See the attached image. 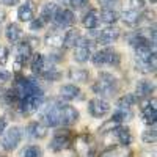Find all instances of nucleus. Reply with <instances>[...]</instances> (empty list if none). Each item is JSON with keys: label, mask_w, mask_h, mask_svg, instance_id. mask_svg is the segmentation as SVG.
Instances as JSON below:
<instances>
[{"label": "nucleus", "mask_w": 157, "mask_h": 157, "mask_svg": "<svg viewBox=\"0 0 157 157\" xmlns=\"http://www.w3.org/2000/svg\"><path fill=\"white\" fill-rule=\"evenodd\" d=\"M41 77L44 78V80H47V82H55V80H58L61 75H60V72L55 68H50V69H44L41 72Z\"/></svg>", "instance_id": "33"}, {"label": "nucleus", "mask_w": 157, "mask_h": 157, "mask_svg": "<svg viewBox=\"0 0 157 157\" xmlns=\"http://www.w3.org/2000/svg\"><path fill=\"white\" fill-rule=\"evenodd\" d=\"M57 115H58V126L69 127L77 123L78 120V112L69 104L57 102Z\"/></svg>", "instance_id": "5"}, {"label": "nucleus", "mask_w": 157, "mask_h": 157, "mask_svg": "<svg viewBox=\"0 0 157 157\" xmlns=\"http://www.w3.org/2000/svg\"><path fill=\"white\" fill-rule=\"evenodd\" d=\"M80 32H78L77 29H69L66 32V35L63 36V47L64 49H71L77 44V41L80 39Z\"/></svg>", "instance_id": "25"}, {"label": "nucleus", "mask_w": 157, "mask_h": 157, "mask_svg": "<svg viewBox=\"0 0 157 157\" xmlns=\"http://www.w3.org/2000/svg\"><path fill=\"white\" fill-rule=\"evenodd\" d=\"M21 157H43V149L38 145H30L21 151Z\"/></svg>", "instance_id": "31"}, {"label": "nucleus", "mask_w": 157, "mask_h": 157, "mask_svg": "<svg viewBox=\"0 0 157 157\" xmlns=\"http://www.w3.org/2000/svg\"><path fill=\"white\" fill-rule=\"evenodd\" d=\"M10 78H11V72H8L3 68H0V82H8Z\"/></svg>", "instance_id": "39"}, {"label": "nucleus", "mask_w": 157, "mask_h": 157, "mask_svg": "<svg viewBox=\"0 0 157 157\" xmlns=\"http://www.w3.org/2000/svg\"><path fill=\"white\" fill-rule=\"evenodd\" d=\"M99 11L98 10H90L88 13H85V16L82 19V24H83V27L88 29V30H94L98 25H99Z\"/></svg>", "instance_id": "21"}, {"label": "nucleus", "mask_w": 157, "mask_h": 157, "mask_svg": "<svg viewBox=\"0 0 157 157\" xmlns=\"http://www.w3.org/2000/svg\"><path fill=\"white\" fill-rule=\"evenodd\" d=\"M5 36L11 44H17L22 38V29L19 27L17 24H8L6 25V30H5Z\"/></svg>", "instance_id": "22"}, {"label": "nucleus", "mask_w": 157, "mask_h": 157, "mask_svg": "<svg viewBox=\"0 0 157 157\" xmlns=\"http://www.w3.org/2000/svg\"><path fill=\"white\" fill-rule=\"evenodd\" d=\"M8 61V49L0 46V68H3Z\"/></svg>", "instance_id": "36"}, {"label": "nucleus", "mask_w": 157, "mask_h": 157, "mask_svg": "<svg viewBox=\"0 0 157 157\" xmlns=\"http://www.w3.org/2000/svg\"><path fill=\"white\" fill-rule=\"evenodd\" d=\"M35 17V3L32 0H27L25 3H22L17 10V19L21 22H30Z\"/></svg>", "instance_id": "17"}, {"label": "nucleus", "mask_w": 157, "mask_h": 157, "mask_svg": "<svg viewBox=\"0 0 157 157\" xmlns=\"http://www.w3.org/2000/svg\"><path fill=\"white\" fill-rule=\"evenodd\" d=\"M137 102H138L137 96L132 94V93H129V94H124V96H121L120 99H118L116 107H127V109H132Z\"/></svg>", "instance_id": "30"}, {"label": "nucleus", "mask_w": 157, "mask_h": 157, "mask_svg": "<svg viewBox=\"0 0 157 157\" xmlns=\"http://www.w3.org/2000/svg\"><path fill=\"white\" fill-rule=\"evenodd\" d=\"M5 129H6V118L2 116V118H0V135L5 132Z\"/></svg>", "instance_id": "41"}, {"label": "nucleus", "mask_w": 157, "mask_h": 157, "mask_svg": "<svg viewBox=\"0 0 157 157\" xmlns=\"http://www.w3.org/2000/svg\"><path fill=\"white\" fill-rule=\"evenodd\" d=\"M72 141H74V135H72L71 130L58 129L57 132H54V137H52V140H50L49 148L54 152H60V151H64V149L71 148Z\"/></svg>", "instance_id": "3"}, {"label": "nucleus", "mask_w": 157, "mask_h": 157, "mask_svg": "<svg viewBox=\"0 0 157 157\" xmlns=\"http://www.w3.org/2000/svg\"><path fill=\"white\" fill-rule=\"evenodd\" d=\"M141 140H143V143H146V145H154L155 140H157V132H155V127L152 126V129L145 130V132L141 134Z\"/></svg>", "instance_id": "32"}, {"label": "nucleus", "mask_w": 157, "mask_h": 157, "mask_svg": "<svg viewBox=\"0 0 157 157\" xmlns=\"http://www.w3.org/2000/svg\"><path fill=\"white\" fill-rule=\"evenodd\" d=\"M129 6L134 11H140L145 8V0H129Z\"/></svg>", "instance_id": "34"}, {"label": "nucleus", "mask_w": 157, "mask_h": 157, "mask_svg": "<svg viewBox=\"0 0 157 157\" xmlns=\"http://www.w3.org/2000/svg\"><path fill=\"white\" fill-rule=\"evenodd\" d=\"M57 11H58V6L55 3H46L43 6V10H41V16H39V19H41L44 24L52 22V19H54Z\"/></svg>", "instance_id": "27"}, {"label": "nucleus", "mask_w": 157, "mask_h": 157, "mask_svg": "<svg viewBox=\"0 0 157 157\" xmlns=\"http://www.w3.org/2000/svg\"><path fill=\"white\" fill-rule=\"evenodd\" d=\"M6 93H8V90L0 86V102L2 104H6Z\"/></svg>", "instance_id": "40"}, {"label": "nucleus", "mask_w": 157, "mask_h": 157, "mask_svg": "<svg viewBox=\"0 0 157 157\" xmlns=\"http://www.w3.org/2000/svg\"><path fill=\"white\" fill-rule=\"evenodd\" d=\"M75 22V16L71 10H60L55 13L54 19H52V24L55 25L57 29H66L71 27V25Z\"/></svg>", "instance_id": "12"}, {"label": "nucleus", "mask_w": 157, "mask_h": 157, "mask_svg": "<svg viewBox=\"0 0 157 157\" xmlns=\"http://www.w3.org/2000/svg\"><path fill=\"white\" fill-rule=\"evenodd\" d=\"M44 107V94L41 96H29V98H25L22 99L19 104H17V107L21 110L22 115L25 116H30L33 113H36L38 110H41Z\"/></svg>", "instance_id": "7"}, {"label": "nucleus", "mask_w": 157, "mask_h": 157, "mask_svg": "<svg viewBox=\"0 0 157 157\" xmlns=\"http://www.w3.org/2000/svg\"><path fill=\"white\" fill-rule=\"evenodd\" d=\"M47 126L43 124L41 121H33L29 124L27 127V132L32 138H36V140H41V138H46L47 137Z\"/></svg>", "instance_id": "19"}, {"label": "nucleus", "mask_w": 157, "mask_h": 157, "mask_svg": "<svg viewBox=\"0 0 157 157\" xmlns=\"http://www.w3.org/2000/svg\"><path fill=\"white\" fill-rule=\"evenodd\" d=\"M140 116H141V121L146 126H155V121H157V102H155V98L148 99V102L143 104V107L140 109Z\"/></svg>", "instance_id": "10"}, {"label": "nucleus", "mask_w": 157, "mask_h": 157, "mask_svg": "<svg viewBox=\"0 0 157 157\" xmlns=\"http://www.w3.org/2000/svg\"><path fill=\"white\" fill-rule=\"evenodd\" d=\"M88 2H90V0H71V2H69V6H72L74 10H80V8L86 6Z\"/></svg>", "instance_id": "37"}, {"label": "nucleus", "mask_w": 157, "mask_h": 157, "mask_svg": "<svg viewBox=\"0 0 157 157\" xmlns=\"http://www.w3.org/2000/svg\"><path fill=\"white\" fill-rule=\"evenodd\" d=\"M151 3H155V0H151Z\"/></svg>", "instance_id": "44"}, {"label": "nucleus", "mask_w": 157, "mask_h": 157, "mask_svg": "<svg viewBox=\"0 0 157 157\" xmlns=\"http://www.w3.org/2000/svg\"><path fill=\"white\" fill-rule=\"evenodd\" d=\"M44 43H46L50 49L57 50V49L63 47V35H60L57 30H54V32H50V33H47V35H46Z\"/></svg>", "instance_id": "26"}, {"label": "nucleus", "mask_w": 157, "mask_h": 157, "mask_svg": "<svg viewBox=\"0 0 157 157\" xmlns=\"http://www.w3.org/2000/svg\"><path fill=\"white\" fill-rule=\"evenodd\" d=\"M88 112L93 118H104L110 112V104L102 98H94L88 102Z\"/></svg>", "instance_id": "11"}, {"label": "nucleus", "mask_w": 157, "mask_h": 157, "mask_svg": "<svg viewBox=\"0 0 157 157\" xmlns=\"http://www.w3.org/2000/svg\"><path fill=\"white\" fill-rule=\"evenodd\" d=\"M21 140H22V129L17 126H13L0 135V146L5 151H14L19 146Z\"/></svg>", "instance_id": "4"}, {"label": "nucleus", "mask_w": 157, "mask_h": 157, "mask_svg": "<svg viewBox=\"0 0 157 157\" xmlns=\"http://www.w3.org/2000/svg\"><path fill=\"white\" fill-rule=\"evenodd\" d=\"M118 38H120V29L107 27V29L101 30V33L98 35V43L102 44V46H110L116 41Z\"/></svg>", "instance_id": "14"}, {"label": "nucleus", "mask_w": 157, "mask_h": 157, "mask_svg": "<svg viewBox=\"0 0 157 157\" xmlns=\"http://www.w3.org/2000/svg\"><path fill=\"white\" fill-rule=\"evenodd\" d=\"M134 118L132 109H127V107H116L113 115H112V121L115 124H121V123H127Z\"/></svg>", "instance_id": "20"}, {"label": "nucleus", "mask_w": 157, "mask_h": 157, "mask_svg": "<svg viewBox=\"0 0 157 157\" xmlns=\"http://www.w3.org/2000/svg\"><path fill=\"white\" fill-rule=\"evenodd\" d=\"M99 3H101L104 8L113 10V5H118V3H120V0H99Z\"/></svg>", "instance_id": "38"}, {"label": "nucleus", "mask_w": 157, "mask_h": 157, "mask_svg": "<svg viewBox=\"0 0 157 157\" xmlns=\"http://www.w3.org/2000/svg\"><path fill=\"white\" fill-rule=\"evenodd\" d=\"M30 68L33 71V74H38V75H41V72L46 69V58L44 55L41 54H32L30 57Z\"/></svg>", "instance_id": "24"}, {"label": "nucleus", "mask_w": 157, "mask_h": 157, "mask_svg": "<svg viewBox=\"0 0 157 157\" xmlns=\"http://www.w3.org/2000/svg\"><path fill=\"white\" fill-rule=\"evenodd\" d=\"M0 3L5 5V6H13V5L19 3V0H0Z\"/></svg>", "instance_id": "42"}, {"label": "nucleus", "mask_w": 157, "mask_h": 157, "mask_svg": "<svg viewBox=\"0 0 157 157\" xmlns=\"http://www.w3.org/2000/svg\"><path fill=\"white\" fill-rule=\"evenodd\" d=\"M72 145H74L75 157H94L96 155L94 141L91 138V135H88V134L77 135L72 141Z\"/></svg>", "instance_id": "2"}, {"label": "nucleus", "mask_w": 157, "mask_h": 157, "mask_svg": "<svg viewBox=\"0 0 157 157\" xmlns=\"http://www.w3.org/2000/svg\"><path fill=\"white\" fill-rule=\"evenodd\" d=\"M32 57V46L29 41H19L16 44V57H14V71L19 72L22 66L27 63Z\"/></svg>", "instance_id": "9"}, {"label": "nucleus", "mask_w": 157, "mask_h": 157, "mask_svg": "<svg viewBox=\"0 0 157 157\" xmlns=\"http://www.w3.org/2000/svg\"><path fill=\"white\" fill-rule=\"evenodd\" d=\"M91 61H93L94 66L102 68V66H118L120 64V55L118 52H115L113 49H102L98 50L96 54L91 57Z\"/></svg>", "instance_id": "6"}, {"label": "nucleus", "mask_w": 157, "mask_h": 157, "mask_svg": "<svg viewBox=\"0 0 157 157\" xmlns=\"http://www.w3.org/2000/svg\"><path fill=\"white\" fill-rule=\"evenodd\" d=\"M99 19L102 21V22H105V24H109V25H112V24H115L118 19H120V14L115 11V10H110V8H102L101 10V13H99Z\"/></svg>", "instance_id": "29"}, {"label": "nucleus", "mask_w": 157, "mask_h": 157, "mask_svg": "<svg viewBox=\"0 0 157 157\" xmlns=\"http://www.w3.org/2000/svg\"><path fill=\"white\" fill-rule=\"evenodd\" d=\"M118 90H120L118 78L113 74H109V72H101L98 80L93 83V91L102 99L113 98L118 93Z\"/></svg>", "instance_id": "1"}, {"label": "nucleus", "mask_w": 157, "mask_h": 157, "mask_svg": "<svg viewBox=\"0 0 157 157\" xmlns=\"http://www.w3.org/2000/svg\"><path fill=\"white\" fill-rule=\"evenodd\" d=\"M0 157H6V155H0Z\"/></svg>", "instance_id": "45"}, {"label": "nucleus", "mask_w": 157, "mask_h": 157, "mask_svg": "<svg viewBox=\"0 0 157 157\" xmlns=\"http://www.w3.org/2000/svg\"><path fill=\"white\" fill-rule=\"evenodd\" d=\"M68 75H69V80L75 83H88V78H90V72L83 68H71Z\"/></svg>", "instance_id": "23"}, {"label": "nucleus", "mask_w": 157, "mask_h": 157, "mask_svg": "<svg viewBox=\"0 0 157 157\" xmlns=\"http://www.w3.org/2000/svg\"><path fill=\"white\" fill-rule=\"evenodd\" d=\"M58 2H60V3H63V5H69L71 0H58Z\"/></svg>", "instance_id": "43"}, {"label": "nucleus", "mask_w": 157, "mask_h": 157, "mask_svg": "<svg viewBox=\"0 0 157 157\" xmlns=\"http://www.w3.org/2000/svg\"><path fill=\"white\" fill-rule=\"evenodd\" d=\"M91 49H93V43L88 38H80L74 46V61L86 63L91 58Z\"/></svg>", "instance_id": "8"}, {"label": "nucleus", "mask_w": 157, "mask_h": 157, "mask_svg": "<svg viewBox=\"0 0 157 157\" xmlns=\"http://www.w3.org/2000/svg\"><path fill=\"white\" fill-rule=\"evenodd\" d=\"M98 157H132V151L129 146H110L107 149H104Z\"/></svg>", "instance_id": "16"}, {"label": "nucleus", "mask_w": 157, "mask_h": 157, "mask_svg": "<svg viewBox=\"0 0 157 157\" xmlns=\"http://www.w3.org/2000/svg\"><path fill=\"white\" fill-rule=\"evenodd\" d=\"M82 94L80 88L74 83H68V85H63L60 88V98L63 101H74V99H78Z\"/></svg>", "instance_id": "18"}, {"label": "nucleus", "mask_w": 157, "mask_h": 157, "mask_svg": "<svg viewBox=\"0 0 157 157\" xmlns=\"http://www.w3.org/2000/svg\"><path fill=\"white\" fill-rule=\"evenodd\" d=\"M121 19H123V22H124L126 25H130V27H134V25L140 24V21H141V14H140L138 11L127 10V11H124L123 14H121Z\"/></svg>", "instance_id": "28"}, {"label": "nucleus", "mask_w": 157, "mask_h": 157, "mask_svg": "<svg viewBox=\"0 0 157 157\" xmlns=\"http://www.w3.org/2000/svg\"><path fill=\"white\" fill-rule=\"evenodd\" d=\"M154 90H155L154 82L146 80V78H143V80H138L137 85H135V96H137L138 102H140L141 99L149 98V96L154 93Z\"/></svg>", "instance_id": "13"}, {"label": "nucleus", "mask_w": 157, "mask_h": 157, "mask_svg": "<svg viewBox=\"0 0 157 157\" xmlns=\"http://www.w3.org/2000/svg\"><path fill=\"white\" fill-rule=\"evenodd\" d=\"M44 25H46V24H44L41 19H39V17H38V19H32V21H30V30H32V32L41 30Z\"/></svg>", "instance_id": "35"}, {"label": "nucleus", "mask_w": 157, "mask_h": 157, "mask_svg": "<svg viewBox=\"0 0 157 157\" xmlns=\"http://www.w3.org/2000/svg\"><path fill=\"white\" fill-rule=\"evenodd\" d=\"M112 135H115L116 141L120 143L121 146H129L132 143V134L126 126H116L113 130H110Z\"/></svg>", "instance_id": "15"}]
</instances>
